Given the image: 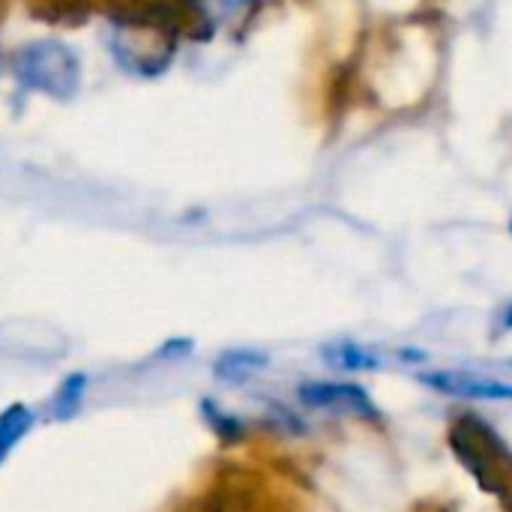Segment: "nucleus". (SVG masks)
I'll return each mask as SVG.
<instances>
[{
  "label": "nucleus",
  "mask_w": 512,
  "mask_h": 512,
  "mask_svg": "<svg viewBox=\"0 0 512 512\" xmlns=\"http://www.w3.org/2000/svg\"><path fill=\"white\" fill-rule=\"evenodd\" d=\"M15 72L27 87L57 99L72 96L78 84V60L60 42H33L21 48L15 54Z\"/></svg>",
  "instance_id": "nucleus-1"
},
{
  "label": "nucleus",
  "mask_w": 512,
  "mask_h": 512,
  "mask_svg": "<svg viewBox=\"0 0 512 512\" xmlns=\"http://www.w3.org/2000/svg\"><path fill=\"white\" fill-rule=\"evenodd\" d=\"M117 57L141 75H153L171 60V39L156 24H129L117 39Z\"/></svg>",
  "instance_id": "nucleus-2"
},
{
  "label": "nucleus",
  "mask_w": 512,
  "mask_h": 512,
  "mask_svg": "<svg viewBox=\"0 0 512 512\" xmlns=\"http://www.w3.org/2000/svg\"><path fill=\"white\" fill-rule=\"evenodd\" d=\"M420 381L438 393L456 396V399H492V402H512V384H501L474 372H459V369H438V372H423Z\"/></svg>",
  "instance_id": "nucleus-3"
},
{
  "label": "nucleus",
  "mask_w": 512,
  "mask_h": 512,
  "mask_svg": "<svg viewBox=\"0 0 512 512\" xmlns=\"http://www.w3.org/2000/svg\"><path fill=\"white\" fill-rule=\"evenodd\" d=\"M297 396L312 408H324V411H336V414H354V417H375L372 399L357 384L312 381V384H303L297 390Z\"/></svg>",
  "instance_id": "nucleus-4"
},
{
  "label": "nucleus",
  "mask_w": 512,
  "mask_h": 512,
  "mask_svg": "<svg viewBox=\"0 0 512 512\" xmlns=\"http://www.w3.org/2000/svg\"><path fill=\"white\" fill-rule=\"evenodd\" d=\"M264 366H267V354L243 348V351L222 354L219 363H216V375L222 381H228V384H240V381H249L252 375H258Z\"/></svg>",
  "instance_id": "nucleus-5"
},
{
  "label": "nucleus",
  "mask_w": 512,
  "mask_h": 512,
  "mask_svg": "<svg viewBox=\"0 0 512 512\" xmlns=\"http://www.w3.org/2000/svg\"><path fill=\"white\" fill-rule=\"evenodd\" d=\"M324 360L336 369H345V372H360V369H378L381 366V357L363 345H354V342H339V345H327L324 348Z\"/></svg>",
  "instance_id": "nucleus-6"
},
{
  "label": "nucleus",
  "mask_w": 512,
  "mask_h": 512,
  "mask_svg": "<svg viewBox=\"0 0 512 512\" xmlns=\"http://www.w3.org/2000/svg\"><path fill=\"white\" fill-rule=\"evenodd\" d=\"M30 426H33V414L24 405H12L0 414V462L18 444V438L30 432Z\"/></svg>",
  "instance_id": "nucleus-7"
},
{
  "label": "nucleus",
  "mask_w": 512,
  "mask_h": 512,
  "mask_svg": "<svg viewBox=\"0 0 512 512\" xmlns=\"http://www.w3.org/2000/svg\"><path fill=\"white\" fill-rule=\"evenodd\" d=\"M81 396H84V375H72L60 384V390L54 393L51 399V414L57 420H72V414L78 411L81 405Z\"/></svg>",
  "instance_id": "nucleus-8"
},
{
  "label": "nucleus",
  "mask_w": 512,
  "mask_h": 512,
  "mask_svg": "<svg viewBox=\"0 0 512 512\" xmlns=\"http://www.w3.org/2000/svg\"><path fill=\"white\" fill-rule=\"evenodd\" d=\"M501 324H504V330H512V303L504 309V318H501Z\"/></svg>",
  "instance_id": "nucleus-9"
},
{
  "label": "nucleus",
  "mask_w": 512,
  "mask_h": 512,
  "mask_svg": "<svg viewBox=\"0 0 512 512\" xmlns=\"http://www.w3.org/2000/svg\"><path fill=\"white\" fill-rule=\"evenodd\" d=\"M228 3H240V0H228Z\"/></svg>",
  "instance_id": "nucleus-10"
},
{
  "label": "nucleus",
  "mask_w": 512,
  "mask_h": 512,
  "mask_svg": "<svg viewBox=\"0 0 512 512\" xmlns=\"http://www.w3.org/2000/svg\"><path fill=\"white\" fill-rule=\"evenodd\" d=\"M510 231H512V222H510Z\"/></svg>",
  "instance_id": "nucleus-11"
}]
</instances>
